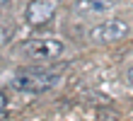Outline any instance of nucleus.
I'll return each instance as SVG.
<instances>
[{
	"instance_id": "nucleus-1",
	"label": "nucleus",
	"mask_w": 133,
	"mask_h": 121,
	"mask_svg": "<svg viewBox=\"0 0 133 121\" xmlns=\"http://www.w3.org/2000/svg\"><path fill=\"white\" fill-rule=\"evenodd\" d=\"M56 82H58L56 73H22L12 80V87L22 92H46Z\"/></svg>"
},
{
	"instance_id": "nucleus-2",
	"label": "nucleus",
	"mask_w": 133,
	"mask_h": 121,
	"mask_svg": "<svg viewBox=\"0 0 133 121\" xmlns=\"http://www.w3.org/2000/svg\"><path fill=\"white\" fill-rule=\"evenodd\" d=\"M131 24L126 20H109V22H102L97 24L95 29L90 31V39L97 44H109V41H119L128 34Z\"/></svg>"
},
{
	"instance_id": "nucleus-3",
	"label": "nucleus",
	"mask_w": 133,
	"mask_h": 121,
	"mask_svg": "<svg viewBox=\"0 0 133 121\" xmlns=\"http://www.w3.org/2000/svg\"><path fill=\"white\" fill-rule=\"evenodd\" d=\"M24 53L34 61H53L63 53V44L58 39H34L24 46Z\"/></svg>"
},
{
	"instance_id": "nucleus-4",
	"label": "nucleus",
	"mask_w": 133,
	"mask_h": 121,
	"mask_svg": "<svg viewBox=\"0 0 133 121\" xmlns=\"http://www.w3.org/2000/svg\"><path fill=\"white\" fill-rule=\"evenodd\" d=\"M56 10H58V0H32L24 10V20L34 27H41L53 20Z\"/></svg>"
},
{
	"instance_id": "nucleus-5",
	"label": "nucleus",
	"mask_w": 133,
	"mask_h": 121,
	"mask_svg": "<svg viewBox=\"0 0 133 121\" xmlns=\"http://www.w3.org/2000/svg\"><path fill=\"white\" fill-rule=\"evenodd\" d=\"M111 7L109 0H77L75 3V12L80 15H97V12H104Z\"/></svg>"
},
{
	"instance_id": "nucleus-6",
	"label": "nucleus",
	"mask_w": 133,
	"mask_h": 121,
	"mask_svg": "<svg viewBox=\"0 0 133 121\" xmlns=\"http://www.w3.org/2000/svg\"><path fill=\"white\" fill-rule=\"evenodd\" d=\"M12 36H15V27H10V24H0V46L7 44Z\"/></svg>"
},
{
	"instance_id": "nucleus-7",
	"label": "nucleus",
	"mask_w": 133,
	"mask_h": 121,
	"mask_svg": "<svg viewBox=\"0 0 133 121\" xmlns=\"http://www.w3.org/2000/svg\"><path fill=\"white\" fill-rule=\"evenodd\" d=\"M5 111H7V97L0 92V119H5Z\"/></svg>"
},
{
	"instance_id": "nucleus-8",
	"label": "nucleus",
	"mask_w": 133,
	"mask_h": 121,
	"mask_svg": "<svg viewBox=\"0 0 133 121\" xmlns=\"http://www.w3.org/2000/svg\"><path fill=\"white\" fill-rule=\"evenodd\" d=\"M0 5H10V0H0Z\"/></svg>"
}]
</instances>
